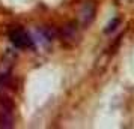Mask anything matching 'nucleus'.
<instances>
[{
    "label": "nucleus",
    "instance_id": "nucleus-1",
    "mask_svg": "<svg viewBox=\"0 0 134 129\" xmlns=\"http://www.w3.org/2000/svg\"><path fill=\"white\" fill-rule=\"evenodd\" d=\"M9 39L14 47L17 48H32L33 47V39L30 35L23 29H14L9 32Z\"/></svg>",
    "mask_w": 134,
    "mask_h": 129
},
{
    "label": "nucleus",
    "instance_id": "nucleus-2",
    "mask_svg": "<svg viewBox=\"0 0 134 129\" xmlns=\"http://www.w3.org/2000/svg\"><path fill=\"white\" fill-rule=\"evenodd\" d=\"M95 14H97V5L92 0H86L83 6L80 9V23L83 27L92 24V21L95 20Z\"/></svg>",
    "mask_w": 134,
    "mask_h": 129
},
{
    "label": "nucleus",
    "instance_id": "nucleus-3",
    "mask_svg": "<svg viewBox=\"0 0 134 129\" xmlns=\"http://www.w3.org/2000/svg\"><path fill=\"white\" fill-rule=\"evenodd\" d=\"M77 39H79L77 24L75 23H69L68 26H65L63 30H62V42L68 44V45H72V44L77 42Z\"/></svg>",
    "mask_w": 134,
    "mask_h": 129
},
{
    "label": "nucleus",
    "instance_id": "nucleus-4",
    "mask_svg": "<svg viewBox=\"0 0 134 129\" xmlns=\"http://www.w3.org/2000/svg\"><path fill=\"white\" fill-rule=\"evenodd\" d=\"M14 126V116H12V107L3 104L0 110V128L9 129Z\"/></svg>",
    "mask_w": 134,
    "mask_h": 129
},
{
    "label": "nucleus",
    "instance_id": "nucleus-5",
    "mask_svg": "<svg viewBox=\"0 0 134 129\" xmlns=\"http://www.w3.org/2000/svg\"><path fill=\"white\" fill-rule=\"evenodd\" d=\"M119 23H121V20L119 18H113V21H110L109 23V26L105 27V33H110V32H113V30H116V27L119 26Z\"/></svg>",
    "mask_w": 134,
    "mask_h": 129
}]
</instances>
